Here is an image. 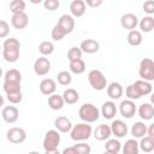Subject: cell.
<instances>
[{
    "instance_id": "obj_45",
    "label": "cell",
    "mask_w": 154,
    "mask_h": 154,
    "mask_svg": "<svg viewBox=\"0 0 154 154\" xmlns=\"http://www.w3.org/2000/svg\"><path fill=\"white\" fill-rule=\"evenodd\" d=\"M143 11L148 14V16H152L154 13V1L152 0H148L143 4Z\"/></svg>"
},
{
    "instance_id": "obj_37",
    "label": "cell",
    "mask_w": 154,
    "mask_h": 154,
    "mask_svg": "<svg viewBox=\"0 0 154 154\" xmlns=\"http://www.w3.org/2000/svg\"><path fill=\"white\" fill-rule=\"evenodd\" d=\"M4 90L7 94H13V93H19L22 91L20 83H14V82H4Z\"/></svg>"
},
{
    "instance_id": "obj_21",
    "label": "cell",
    "mask_w": 154,
    "mask_h": 154,
    "mask_svg": "<svg viewBox=\"0 0 154 154\" xmlns=\"http://www.w3.org/2000/svg\"><path fill=\"white\" fill-rule=\"evenodd\" d=\"M87 11L85 2L83 0H73L70 4V12L72 17H82Z\"/></svg>"
},
{
    "instance_id": "obj_28",
    "label": "cell",
    "mask_w": 154,
    "mask_h": 154,
    "mask_svg": "<svg viewBox=\"0 0 154 154\" xmlns=\"http://www.w3.org/2000/svg\"><path fill=\"white\" fill-rule=\"evenodd\" d=\"M130 131H131V135L134 136V138H142L146 136L147 125L143 122H136L135 124H132Z\"/></svg>"
},
{
    "instance_id": "obj_6",
    "label": "cell",
    "mask_w": 154,
    "mask_h": 154,
    "mask_svg": "<svg viewBox=\"0 0 154 154\" xmlns=\"http://www.w3.org/2000/svg\"><path fill=\"white\" fill-rule=\"evenodd\" d=\"M60 143V134L53 129V130H48L43 137V149L45 152H48V150H55L58 149V146Z\"/></svg>"
},
{
    "instance_id": "obj_1",
    "label": "cell",
    "mask_w": 154,
    "mask_h": 154,
    "mask_svg": "<svg viewBox=\"0 0 154 154\" xmlns=\"http://www.w3.org/2000/svg\"><path fill=\"white\" fill-rule=\"evenodd\" d=\"M19 54H20V42L14 37L6 38L2 43L4 59L7 63H16L19 59Z\"/></svg>"
},
{
    "instance_id": "obj_35",
    "label": "cell",
    "mask_w": 154,
    "mask_h": 154,
    "mask_svg": "<svg viewBox=\"0 0 154 154\" xmlns=\"http://www.w3.org/2000/svg\"><path fill=\"white\" fill-rule=\"evenodd\" d=\"M25 10V1L24 0H12L10 2V11L12 14L16 13H23Z\"/></svg>"
},
{
    "instance_id": "obj_33",
    "label": "cell",
    "mask_w": 154,
    "mask_h": 154,
    "mask_svg": "<svg viewBox=\"0 0 154 154\" xmlns=\"http://www.w3.org/2000/svg\"><path fill=\"white\" fill-rule=\"evenodd\" d=\"M122 149V143L116 138H108L105 143V150L112 153H119Z\"/></svg>"
},
{
    "instance_id": "obj_36",
    "label": "cell",
    "mask_w": 154,
    "mask_h": 154,
    "mask_svg": "<svg viewBox=\"0 0 154 154\" xmlns=\"http://www.w3.org/2000/svg\"><path fill=\"white\" fill-rule=\"evenodd\" d=\"M57 81H58V83L60 85H64V87L71 84V82H72L71 72H69V71H60L58 73V76H57Z\"/></svg>"
},
{
    "instance_id": "obj_24",
    "label": "cell",
    "mask_w": 154,
    "mask_h": 154,
    "mask_svg": "<svg viewBox=\"0 0 154 154\" xmlns=\"http://www.w3.org/2000/svg\"><path fill=\"white\" fill-rule=\"evenodd\" d=\"M61 96L64 102L67 105H73L79 100V93L73 88H67L66 90H64Z\"/></svg>"
},
{
    "instance_id": "obj_43",
    "label": "cell",
    "mask_w": 154,
    "mask_h": 154,
    "mask_svg": "<svg viewBox=\"0 0 154 154\" xmlns=\"http://www.w3.org/2000/svg\"><path fill=\"white\" fill-rule=\"evenodd\" d=\"M125 96L128 97V100H131V101H134V100H138V99H140V96H138L137 93L135 91L132 84H129V85L126 87V89H125Z\"/></svg>"
},
{
    "instance_id": "obj_51",
    "label": "cell",
    "mask_w": 154,
    "mask_h": 154,
    "mask_svg": "<svg viewBox=\"0 0 154 154\" xmlns=\"http://www.w3.org/2000/svg\"><path fill=\"white\" fill-rule=\"evenodd\" d=\"M28 154H40L38 152H36V150H32V152H29Z\"/></svg>"
},
{
    "instance_id": "obj_42",
    "label": "cell",
    "mask_w": 154,
    "mask_h": 154,
    "mask_svg": "<svg viewBox=\"0 0 154 154\" xmlns=\"http://www.w3.org/2000/svg\"><path fill=\"white\" fill-rule=\"evenodd\" d=\"M43 6L48 11H55V10L59 8L60 2H59V0H45L43 1Z\"/></svg>"
},
{
    "instance_id": "obj_29",
    "label": "cell",
    "mask_w": 154,
    "mask_h": 154,
    "mask_svg": "<svg viewBox=\"0 0 154 154\" xmlns=\"http://www.w3.org/2000/svg\"><path fill=\"white\" fill-rule=\"evenodd\" d=\"M138 26L141 32H150L154 29V18L152 16H144L141 20H138Z\"/></svg>"
},
{
    "instance_id": "obj_12",
    "label": "cell",
    "mask_w": 154,
    "mask_h": 154,
    "mask_svg": "<svg viewBox=\"0 0 154 154\" xmlns=\"http://www.w3.org/2000/svg\"><path fill=\"white\" fill-rule=\"evenodd\" d=\"M1 117L2 119L8 123V124H13L18 120L19 118V111L16 106H6L2 108V112H1Z\"/></svg>"
},
{
    "instance_id": "obj_47",
    "label": "cell",
    "mask_w": 154,
    "mask_h": 154,
    "mask_svg": "<svg viewBox=\"0 0 154 154\" xmlns=\"http://www.w3.org/2000/svg\"><path fill=\"white\" fill-rule=\"evenodd\" d=\"M61 154H77V153H76L73 146H71V147H66V148H64V150L61 152Z\"/></svg>"
},
{
    "instance_id": "obj_4",
    "label": "cell",
    "mask_w": 154,
    "mask_h": 154,
    "mask_svg": "<svg viewBox=\"0 0 154 154\" xmlns=\"http://www.w3.org/2000/svg\"><path fill=\"white\" fill-rule=\"evenodd\" d=\"M88 82L91 85V88L97 91H101V90L106 89V87H107V79H106L105 75L102 73V71H100L97 69H93L89 71Z\"/></svg>"
},
{
    "instance_id": "obj_7",
    "label": "cell",
    "mask_w": 154,
    "mask_h": 154,
    "mask_svg": "<svg viewBox=\"0 0 154 154\" xmlns=\"http://www.w3.org/2000/svg\"><path fill=\"white\" fill-rule=\"evenodd\" d=\"M6 138H7V141L10 143L19 144V143H23L26 140V132H25V130L23 128L13 126V128H11V129L7 130Z\"/></svg>"
},
{
    "instance_id": "obj_50",
    "label": "cell",
    "mask_w": 154,
    "mask_h": 154,
    "mask_svg": "<svg viewBox=\"0 0 154 154\" xmlns=\"http://www.w3.org/2000/svg\"><path fill=\"white\" fill-rule=\"evenodd\" d=\"M4 102H5V100H4L2 95L0 94V107H2V106H4Z\"/></svg>"
},
{
    "instance_id": "obj_32",
    "label": "cell",
    "mask_w": 154,
    "mask_h": 154,
    "mask_svg": "<svg viewBox=\"0 0 154 154\" xmlns=\"http://www.w3.org/2000/svg\"><path fill=\"white\" fill-rule=\"evenodd\" d=\"M70 71L75 75H81L85 71V63L83 61V59H78L75 61H70Z\"/></svg>"
},
{
    "instance_id": "obj_26",
    "label": "cell",
    "mask_w": 154,
    "mask_h": 154,
    "mask_svg": "<svg viewBox=\"0 0 154 154\" xmlns=\"http://www.w3.org/2000/svg\"><path fill=\"white\" fill-rule=\"evenodd\" d=\"M65 105L64 100H63V96L59 95V94H52L51 96H48V106L53 111H59L63 108V106Z\"/></svg>"
},
{
    "instance_id": "obj_48",
    "label": "cell",
    "mask_w": 154,
    "mask_h": 154,
    "mask_svg": "<svg viewBox=\"0 0 154 154\" xmlns=\"http://www.w3.org/2000/svg\"><path fill=\"white\" fill-rule=\"evenodd\" d=\"M146 135L149 136V137H154V124H150V125L147 128Z\"/></svg>"
},
{
    "instance_id": "obj_38",
    "label": "cell",
    "mask_w": 154,
    "mask_h": 154,
    "mask_svg": "<svg viewBox=\"0 0 154 154\" xmlns=\"http://www.w3.org/2000/svg\"><path fill=\"white\" fill-rule=\"evenodd\" d=\"M51 36H52V38H53L54 41H61V40L66 36V32H65L58 24H55V25L53 26V29H52Z\"/></svg>"
},
{
    "instance_id": "obj_5",
    "label": "cell",
    "mask_w": 154,
    "mask_h": 154,
    "mask_svg": "<svg viewBox=\"0 0 154 154\" xmlns=\"http://www.w3.org/2000/svg\"><path fill=\"white\" fill-rule=\"evenodd\" d=\"M138 76L141 79L147 82H152L154 79V61L150 58H143L140 61Z\"/></svg>"
},
{
    "instance_id": "obj_3",
    "label": "cell",
    "mask_w": 154,
    "mask_h": 154,
    "mask_svg": "<svg viewBox=\"0 0 154 154\" xmlns=\"http://www.w3.org/2000/svg\"><path fill=\"white\" fill-rule=\"evenodd\" d=\"M78 117L87 124L94 123L100 117V111L93 103H83L78 109Z\"/></svg>"
},
{
    "instance_id": "obj_40",
    "label": "cell",
    "mask_w": 154,
    "mask_h": 154,
    "mask_svg": "<svg viewBox=\"0 0 154 154\" xmlns=\"http://www.w3.org/2000/svg\"><path fill=\"white\" fill-rule=\"evenodd\" d=\"M73 148L77 154H90L91 153L90 146L84 142H77L76 144H73Z\"/></svg>"
},
{
    "instance_id": "obj_19",
    "label": "cell",
    "mask_w": 154,
    "mask_h": 154,
    "mask_svg": "<svg viewBox=\"0 0 154 154\" xmlns=\"http://www.w3.org/2000/svg\"><path fill=\"white\" fill-rule=\"evenodd\" d=\"M106 91H107V95L109 99L112 100H118L123 96V93H124V89L122 87L120 83L118 82H112L109 84H107L106 87Z\"/></svg>"
},
{
    "instance_id": "obj_41",
    "label": "cell",
    "mask_w": 154,
    "mask_h": 154,
    "mask_svg": "<svg viewBox=\"0 0 154 154\" xmlns=\"http://www.w3.org/2000/svg\"><path fill=\"white\" fill-rule=\"evenodd\" d=\"M6 96H7L8 102L12 103V105H18V103H20L22 100H23V94H22V91H19V93H13V94H7Z\"/></svg>"
},
{
    "instance_id": "obj_52",
    "label": "cell",
    "mask_w": 154,
    "mask_h": 154,
    "mask_svg": "<svg viewBox=\"0 0 154 154\" xmlns=\"http://www.w3.org/2000/svg\"><path fill=\"white\" fill-rule=\"evenodd\" d=\"M103 154H118V153H112V152H106V150H105Z\"/></svg>"
},
{
    "instance_id": "obj_25",
    "label": "cell",
    "mask_w": 154,
    "mask_h": 154,
    "mask_svg": "<svg viewBox=\"0 0 154 154\" xmlns=\"http://www.w3.org/2000/svg\"><path fill=\"white\" fill-rule=\"evenodd\" d=\"M120 150L123 152V154H138L140 153L138 142L136 141V138H130L124 143Z\"/></svg>"
},
{
    "instance_id": "obj_22",
    "label": "cell",
    "mask_w": 154,
    "mask_h": 154,
    "mask_svg": "<svg viewBox=\"0 0 154 154\" xmlns=\"http://www.w3.org/2000/svg\"><path fill=\"white\" fill-rule=\"evenodd\" d=\"M101 114L105 119H113V117L117 114V106L116 103L109 100V101H105L101 106Z\"/></svg>"
},
{
    "instance_id": "obj_14",
    "label": "cell",
    "mask_w": 154,
    "mask_h": 154,
    "mask_svg": "<svg viewBox=\"0 0 154 154\" xmlns=\"http://www.w3.org/2000/svg\"><path fill=\"white\" fill-rule=\"evenodd\" d=\"M111 132L112 135H114L118 138L124 137L128 134V125L125 124V122H123L122 119H116L112 122L111 124Z\"/></svg>"
},
{
    "instance_id": "obj_17",
    "label": "cell",
    "mask_w": 154,
    "mask_h": 154,
    "mask_svg": "<svg viewBox=\"0 0 154 154\" xmlns=\"http://www.w3.org/2000/svg\"><path fill=\"white\" fill-rule=\"evenodd\" d=\"M29 24V17L25 12L23 13H16V14H12L11 17V25L14 28V29H24L26 28V25Z\"/></svg>"
},
{
    "instance_id": "obj_54",
    "label": "cell",
    "mask_w": 154,
    "mask_h": 154,
    "mask_svg": "<svg viewBox=\"0 0 154 154\" xmlns=\"http://www.w3.org/2000/svg\"><path fill=\"white\" fill-rule=\"evenodd\" d=\"M2 51V45H0V52Z\"/></svg>"
},
{
    "instance_id": "obj_23",
    "label": "cell",
    "mask_w": 154,
    "mask_h": 154,
    "mask_svg": "<svg viewBox=\"0 0 154 154\" xmlns=\"http://www.w3.org/2000/svg\"><path fill=\"white\" fill-rule=\"evenodd\" d=\"M137 112H138V116L143 120H150L154 117V106L150 102H144L140 105Z\"/></svg>"
},
{
    "instance_id": "obj_49",
    "label": "cell",
    "mask_w": 154,
    "mask_h": 154,
    "mask_svg": "<svg viewBox=\"0 0 154 154\" xmlns=\"http://www.w3.org/2000/svg\"><path fill=\"white\" fill-rule=\"evenodd\" d=\"M45 154H61L58 149H55V150H48V152H45Z\"/></svg>"
},
{
    "instance_id": "obj_8",
    "label": "cell",
    "mask_w": 154,
    "mask_h": 154,
    "mask_svg": "<svg viewBox=\"0 0 154 154\" xmlns=\"http://www.w3.org/2000/svg\"><path fill=\"white\" fill-rule=\"evenodd\" d=\"M51 71V61L46 57H40L34 63V72L37 76H46Z\"/></svg>"
},
{
    "instance_id": "obj_44",
    "label": "cell",
    "mask_w": 154,
    "mask_h": 154,
    "mask_svg": "<svg viewBox=\"0 0 154 154\" xmlns=\"http://www.w3.org/2000/svg\"><path fill=\"white\" fill-rule=\"evenodd\" d=\"M10 34V24L6 20H0V38L7 37Z\"/></svg>"
},
{
    "instance_id": "obj_10",
    "label": "cell",
    "mask_w": 154,
    "mask_h": 154,
    "mask_svg": "<svg viewBox=\"0 0 154 154\" xmlns=\"http://www.w3.org/2000/svg\"><path fill=\"white\" fill-rule=\"evenodd\" d=\"M136 111H137L136 105L131 100H128V99L126 100H123L120 102V105H119V112H120L122 117H124V118H128V119L132 118L135 116Z\"/></svg>"
},
{
    "instance_id": "obj_13",
    "label": "cell",
    "mask_w": 154,
    "mask_h": 154,
    "mask_svg": "<svg viewBox=\"0 0 154 154\" xmlns=\"http://www.w3.org/2000/svg\"><path fill=\"white\" fill-rule=\"evenodd\" d=\"M54 126H55V130L58 132H63V134H66V132H70L71 129H72V123L71 120L65 117V116H59L54 119Z\"/></svg>"
},
{
    "instance_id": "obj_31",
    "label": "cell",
    "mask_w": 154,
    "mask_h": 154,
    "mask_svg": "<svg viewBox=\"0 0 154 154\" xmlns=\"http://www.w3.org/2000/svg\"><path fill=\"white\" fill-rule=\"evenodd\" d=\"M4 82H14L20 83L22 82V73L17 69H11L5 72L4 75Z\"/></svg>"
},
{
    "instance_id": "obj_46",
    "label": "cell",
    "mask_w": 154,
    "mask_h": 154,
    "mask_svg": "<svg viewBox=\"0 0 154 154\" xmlns=\"http://www.w3.org/2000/svg\"><path fill=\"white\" fill-rule=\"evenodd\" d=\"M84 2H85V6H89V7H99L102 5V0H87Z\"/></svg>"
},
{
    "instance_id": "obj_15",
    "label": "cell",
    "mask_w": 154,
    "mask_h": 154,
    "mask_svg": "<svg viewBox=\"0 0 154 154\" xmlns=\"http://www.w3.org/2000/svg\"><path fill=\"white\" fill-rule=\"evenodd\" d=\"M65 32L66 35L67 34H71L75 29V18L71 16V14H63L60 16V18L58 19V23H57Z\"/></svg>"
},
{
    "instance_id": "obj_39",
    "label": "cell",
    "mask_w": 154,
    "mask_h": 154,
    "mask_svg": "<svg viewBox=\"0 0 154 154\" xmlns=\"http://www.w3.org/2000/svg\"><path fill=\"white\" fill-rule=\"evenodd\" d=\"M82 51L79 49V47H71L67 52V59L69 61H75L78 59H82Z\"/></svg>"
},
{
    "instance_id": "obj_53",
    "label": "cell",
    "mask_w": 154,
    "mask_h": 154,
    "mask_svg": "<svg viewBox=\"0 0 154 154\" xmlns=\"http://www.w3.org/2000/svg\"><path fill=\"white\" fill-rule=\"evenodd\" d=\"M0 77H2V69L0 67Z\"/></svg>"
},
{
    "instance_id": "obj_2",
    "label": "cell",
    "mask_w": 154,
    "mask_h": 154,
    "mask_svg": "<svg viewBox=\"0 0 154 154\" xmlns=\"http://www.w3.org/2000/svg\"><path fill=\"white\" fill-rule=\"evenodd\" d=\"M93 135L91 125L87 123H78L76 125H72V129L70 131V136L76 142H83L87 141Z\"/></svg>"
},
{
    "instance_id": "obj_34",
    "label": "cell",
    "mask_w": 154,
    "mask_h": 154,
    "mask_svg": "<svg viewBox=\"0 0 154 154\" xmlns=\"http://www.w3.org/2000/svg\"><path fill=\"white\" fill-rule=\"evenodd\" d=\"M38 52L41 53L42 57H47L51 55L54 52V45L51 41H42L38 45Z\"/></svg>"
},
{
    "instance_id": "obj_11",
    "label": "cell",
    "mask_w": 154,
    "mask_h": 154,
    "mask_svg": "<svg viewBox=\"0 0 154 154\" xmlns=\"http://www.w3.org/2000/svg\"><path fill=\"white\" fill-rule=\"evenodd\" d=\"M132 87L135 89V91L137 93V95L140 97L142 96H146V95H149L153 90V85L150 82H147V81H143V79H137L132 83Z\"/></svg>"
},
{
    "instance_id": "obj_20",
    "label": "cell",
    "mask_w": 154,
    "mask_h": 154,
    "mask_svg": "<svg viewBox=\"0 0 154 154\" xmlns=\"http://www.w3.org/2000/svg\"><path fill=\"white\" fill-rule=\"evenodd\" d=\"M93 136H94L95 140H97V141H106V140H108V138L112 136L109 125L100 124V125L94 130Z\"/></svg>"
},
{
    "instance_id": "obj_27",
    "label": "cell",
    "mask_w": 154,
    "mask_h": 154,
    "mask_svg": "<svg viewBox=\"0 0 154 154\" xmlns=\"http://www.w3.org/2000/svg\"><path fill=\"white\" fill-rule=\"evenodd\" d=\"M126 40H128V43L130 46H134V47H137L142 43L143 41V36H142V32L140 30H131L129 31L128 36H126Z\"/></svg>"
},
{
    "instance_id": "obj_9",
    "label": "cell",
    "mask_w": 154,
    "mask_h": 154,
    "mask_svg": "<svg viewBox=\"0 0 154 154\" xmlns=\"http://www.w3.org/2000/svg\"><path fill=\"white\" fill-rule=\"evenodd\" d=\"M120 25L131 31V30H135L136 26L138 25V18L135 13H131V12H128V13H124L122 17H120Z\"/></svg>"
},
{
    "instance_id": "obj_16",
    "label": "cell",
    "mask_w": 154,
    "mask_h": 154,
    "mask_svg": "<svg viewBox=\"0 0 154 154\" xmlns=\"http://www.w3.org/2000/svg\"><path fill=\"white\" fill-rule=\"evenodd\" d=\"M79 49L82 51V53H87V54H94L96 52H99L100 49V43L94 40V38H85L81 42Z\"/></svg>"
},
{
    "instance_id": "obj_18",
    "label": "cell",
    "mask_w": 154,
    "mask_h": 154,
    "mask_svg": "<svg viewBox=\"0 0 154 154\" xmlns=\"http://www.w3.org/2000/svg\"><path fill=\"white\" fill-rule=\"evenodd\" d=\"M40 91L43 94V95H47V96H51L52 94L55 93L57 90V83L54 79L52 78H43L41 82H40Z\"/></svg>"
},
{
    "instance_id": "obj_30",
    "label": "cell",
    "mask_w": 154,
    "mask_h": 154,
    "mask_svg": "<svg viewBox=\"0 0 154 154\" xmlns=\"http://www.w3.org/2000/svg\"><path fill=\"white\" fill-rule=\"evenodd\" d=\"M138 148L144 153H152L154 150V137L144 136L138 142Z\"/></svg>"
}]
</instances>
